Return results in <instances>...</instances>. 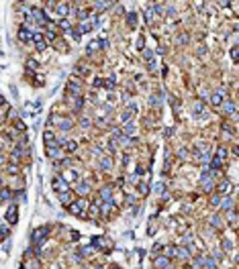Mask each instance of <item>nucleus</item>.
Masks as SVG:
<instances>
[{
  "instance_id": "nucleus-1",
  "label": "nucleus",
  "mask_w": 239,
  "mask_h": 269,
  "mask_svg": "<svg viewBox=\"0 0 239 269\" xmlns=\"http://www.w3.org/2000/svg\"><path fill=\"white\" fill-rule=\"evenodd\" d=\"M86 208H88V202H86L84 198H80V200H76V202H72L70 204V212L74 214V216H80V218H86L88 214H86Z\"/></svg>"
},
{
  "instance_id": "nucleus-2",
  "label": "nucleus",
  "mask_w": 239,
  "mask_h": 269,
  "mask_svg": "<svg viewBox=\"0 0 239 269\" xmlns=\"http://www.w3.org/2000/svg\"><path fill=\"white\" fill-rule=\"evenodd\" d=\"M47 235H49V230H47L45 226H39V228H35V230H33L31 241H33L35 245H39V243H43V241L47 239Z\"/></svg>"
},
{
  "instance_id": "nucleus-3",
  "label": "nucleus",
  "mask_w": 239,
  "mask_h": 269,
  "mask_svg": "<svg viewBox=\"0 0 239 269\" xmlns=\"http://www.w3.org/2000/svg\"><path fill=\"white\" fill-rule=\"evenodd\" d=\"M45 153H47V157H51V159H59V157H61V147H57V145H45Z\"/></svg>"
},
{
  "instance_id": "nucleus-4",
  "label": "nucleus",
  "mask_w": 239,
  "mask_h": 269,
  "mask_svg": "<svg viewBox=\"0 0 239 269\" xmlns=\"http://www.w3.org/2000/svg\"><path fill=\"white\" fill-rule=\"evenodd\" d=\"M43 141H45V145H57V139H55V132L51 128H45L43 130ZM59 147V145H57Z\"/></svg>"
},
{
  "instance_id": "nucleus-5",
  "label": "nucleus",
  "mask_w": 239,
  "mask_h": 269,
  "mask_svg": "<svg viewBox=\"0 0 239 269\" xmlns=\"http://www.w3.org/2000/svg\"><path fill=\"white\" fill-rule=\"evenodd\" d=\"M53 190H57V192H61V194H63V192H70V190H68V184L63 182L59 175L53 177Z\"/></svg>"
},
{
  "instance_id": "nucleus-6",
  "label": "nucleus",
  "mask_w": 239,
  "mask_h": 269,
  "mask_svg": "<svg viewBox=\"0 0 239 269\" xmlns=\"http://www.w3.org/2000/svg\"><path fill=\"white\" fill-rule=\"evenodd\" d=\"M6 220H8V224H14V222L18 220V210H16L14 204L8 208V212H6Z\"/></svg>"
},
{
  "instance_id": "nucleus-7",
  "label": "nucleus",
  "mask_w": 239,
  "mask_h": 269,
  "mask_svg": "<svg viewBox=\"0 0 239 269\" xmlns=\"http://www.w3.org/2000/svg\"><path fill=\"white\" fill-rule=\"evenodd\" d=\"M31 41H35V43H37V49H39V51H43V49L47 47V39L43 37V35H39V33H37V35H33V39H31Z\"/></svg>"
},
{
  "instance_id": "nucleus-8",
  "label": "nucleus",
  "mask_w": 239,
  "mask_h": 269,
  "mask_svg": "<svg viewBox=\"0 0 239 269\" xmlns=\"http://www.w3.org/2000/svg\"><path fill=\"white\" fill-rule=\"evenodd\" d=\"M153 265H155V269H168L170 267V259L168 257H158L153 261Z\"/></svg>"
},
{
  "instance_id": "nucleus-9",
  "label": "nucleus",
  "mask_w": 239,
  "mask_h": 269,
  "mask_svg": "<svg viewBox=\"0 0 239 269\" xmlns=\"http://www.w3.org/2000/svg\"><path fill=\"white\" fill-rule=\"evenodd\" d=\"M18 39H20V41H31V39H33V33H31L27 27H20V31H18Z\"/></svg>"
},
{
  "instance_id": "nucleus-10",
  "label": "nucleus",
  "mask_w": 239,
  "mask_h": 269,
  "mask_svg": "<svg viewBox=\"0 0 239 269\" xmlns=\"http://www.w3.org/2000/svg\"><path fill=\"white\" fill-rule=\"evenodd\" d=\"M231 190H233L231 182H223V184H219V196H227Z\"/></svg>"
},
{
  "instance_id": "nucleus-11",
  "label": "nucleus",
  "mask_w": 239,
  "mask_h": 269,
  "mask_svg": "<svg viewBox=\"0 0 239 269\" xmlns=\"http://www.w3.org/2000/svg\"><path fill=\"white\" fill-rule=\"evenodd\" d=\"M135 112H137V106H135V104H133V106H129V110H125V112H123V120H125V122H129V120L133 118Z\"/></svg>"
},
{
  "instance_id": "nucleus-12",
  "label": "nucleus",
  "mask_w": 239,
  "mask_h": 269,
  "mask_svg": "<svg viewBox=\"0 0 239 269\" xmlns=\"http://www.w3.org/2000/svg\"><path fill=\"white\" fill-rule=\"evenodd\" d=\"M76 192H78L80 196H86V194L90 192V184H88V182H80L78 188H76Z\"/></svg>"
},
{
  "instance_id": "nucleus-13",
  "label": "nucleus",
  "mask_w": 239,
  "mask_h": 269,
  "mask_svg": "<svg viewBox=\"0 0 239 269\" xmlns=\"http://www.w3.org/2000/svg\"><path fill=\"white\" fill-rule=\"evenodd\" d=\"M221 106H223V112H225V114H235V102L227 100V102H223Z\"/></svg>"
},
{
  "instance_id": "nucleus-14",
  "label": "nucleus",
  "mask_w": 239,
  "mask_h": 269,
  "mask_svg": "<svg viewBox=\"0 0 239 269\" xmlns=\"http://www.w3.org/2000/svg\"><path fill=\"white\" fill-rule=\"evenodd\" d=\"M100 198H102L104 202H111V200H113V190L108 188V186L102 188V190H100Z\"/></svg>"
},
{
  "instance_id": "nucleus-15",
  "label": "nucleus",
  "mask_w": 239,
  "mask_h": 269,
  "mask_svg": "<svg viewBox=\"0 0 239 269\" xmlns=\"http://www.w3.org/2000/svg\"><path fill=\"white\" fill-rule=\"evenodd\" d=\"M127 25L129 27H137V12H127Z\"/></svg>"
},
{
  "instance_id": "nucleus-16",
  "label": "nucleus",
  "mask_w": 239,
  "mask_h": 269,
  "mask_svg": "<svg viewBox=\"0 0 239 269\" xmlns=\"http://www.w3.org/2000/svg\"><path fill=\"white\" fill-rule=\"evenodd\" d=\"M192 114L196 116V118H200V116L204 114V106H202V102H196V104H194V110H192Z\"/></svg>"
},
{
  "instance_id": "nucleus-17",
  "label": "nucleus",
  "mask_w": 239,
  "mask_h": 269,
  "mask_svg": "<svg viewBox=\"0 0 239 269\" xmlns=\"http://www.w3.org/2000/svg\"><path fill=\"white\" fill-rule=\"evenodd\" d=\"M223 94H225V92H217V94H213V96H210V102H213L215 106H221V104H223Z\"/></svg>"
},
{
  "instance_id": "nucleus-18",
  "label": "nucleus",
  "mask_w": 239,
  "mask_h": 269,
  "mask_svg": "<svg viewBox=\"0 0 239 269\" xmlns=\"http://www.w3.org/2000/svg\"><path fill=\"white\" fill-rule=\"evenodd\" d=\"M221 208L223 210H233V200L227 196V198H221Z\"/></svg>"
},
{
  "instance_id": "nucleus-19",
  "label": "nucleus",
  "mask_w": 239,
  "mask_h": 269,
  "mask_svg": "<svg viewBox=\"0 0 239 269\" xmlns=\"http://www.w3.org/2000/svg\"><path fill=\"white\" fill-rule=\"evenodd\" d=\"M33 14L37 16V20H39V22H49V20H47V14L43 12V10H39V8H33Z\"/></svg>"
},
{
  "instance_id": "nucleus-20",
  "label": "nucleus",
  "mask_w": 239,
  "mask_h": 269,
  "mask_svg": "<svg viewBox=\"0 0 239 269\" xmlns=\"http://www.w3.org/2000/svg\"><path fill=\"white\" fill-rule=\"evenodd\" d=\"M61 130H70L72 128V120L70 118H59V124H57Z\"/></svg>"
},
{
  "instance_id": "nucleus-21",
  "label": "nucleus",
  "mask_w": 239,
  "mask_h": 269,
  "mask_svg": "<svg viewBox=\"0 0 239 269\" xmlns=\"http://www.w3.org/2000/svg\"><path fill=\"white\" fill-rule=\"evenodd\" d=\"M63 147H66V151L74 153V151L78 149V141H66V143H63Z\"/></svg>"
},
{
  "instance_id": "nucleus-22",
  "label": "nucleus",
  "mask_w": 239,
  "mask_h": 269,
  "mask_svg": "<svg viewBox=\"0 0 239 269\" xmlns=\"http://www.w3.org/2000/svg\"><path fill=\"white\" fill-rule=\"evenodd\" d=\"M55 12L59 16H66L68 14V4H55Z\"/></svg>"
},
{
  "instance_id": "nucleus-23",
  "label": "nucleus",
  "mask_w": 239,
  "mask_h": 269,
  "mask_svg": "<svg viewBox=\"0 0 239 269\" xmlns=\"http://www.w3.org/2000/svg\"><path fill=\"white\" fill-rule=\"evenodd\" d=\"M59 202H61V204H72V196H70V192L59 194Z\"/></svg>"
},
{
  "instance_id": "nucleus-24",
  "label": "nucleus",
  "mask_w": 239,
  "mask_h": 269,
  "mask_svg": "<svg viewBox=\"0 0 239 269\" xmlns=\"http://www.w3.org/2000/svg\"><path fill=\"white\" fill-rule=\"evenodd\" d=\"M217 159H219V161H225V159H227V149H225V147H219V149H217Z\"/></svg>"
},
{
  "instance_id": "nucleus-25",
  "label": "nucleus",
  "mask_w": 239,
  "mask_h": 269,
  "mask_svg": "<svg viewBox=\"0 0 239 269\" xmlns=\"http://www.w3.org/2000/svg\"><path fill=\"white\" fill-rule=\"evenodd\" d=\"M164 251H166V257H168V259H172V257H176V247H172V245H168V247H166Z\"/></svg>"
},
{
  "instance_id": "nucleus-26",
  "label": "nucleus",
  "mask_w": 239,
  "mask_h": 269,
  "mask_svg": "<svg viewBox=\"0 0 239 269\" xmlns=\"http://www.w3.org/2000/svg\"><path fill=\"white\" fill-rule=\"evenodd\" d=\"M68 90L72 94H80V84H76V82H70L68 84Z\"/></svg>"
},
{
  "instance_id": "nucleus-27",
  "label": "nucleus",
  "mask_w": 239,
  "mask_h": 269,
  "mask_svg": "<svg viewBox=\"0 0 239 269\" xmlns=\"http://www.w3.org/2000/svg\"><path fill=\"white\" fill-rule=\"evenodd\" d=\"M74 179H78L76 171H66V177H63V182H74Z\"/></svg>"
},
{
  "instance_id": "nucleus-28",
  "label": "nucleus",
  "mask_w": 239,
  "mask_h": 269,
  "mask_svg": "<svg viewBox=\"0 0 239 269\" xmlns=\"http://www.w3.org/2000/svg\"><path fill=\"white\" fill-rule=\"evenodd\" d=\"M202 265H204L206 269H217V265H215V261H213V259H208V257H204V261H202Z\"/></svg>"
},
{
  "instance_id": "nucleus-29",
  "label": "nucleus",
  "mask_w": 239,
  "mask_h": 269,
  "mask_svg": "<svg viewBox=\"0 0 239 269\" xmlns=\"http://www.w3.org/2000/svg\"><path fill=\"white\" fill-rule=\"evenodd\" d=\"M135 130H137V128H135L133 122H127V124H125V132H127V134H135Z\"/></svg>"
},
{
  "instance_id": "nucleus-30",
  "label": "nucleus",
  "mask_w": 239,
  "mask_h": 269,
  "mask_svg": "<svg viewBox=\"0 0 239 269\" xmlns=\"http://www.w3.org/2000/svg\"><path fill=\"white\" fill-rule=\"evenodd\" d=\"M176 253H178V257H182V259H188V257H190V255H188V249H184V247L176 249Z\"/></svg>"
},
{
  "instance_id": "nucleus-31",
  "label": "nucleus",
  "mask_w": 239,
  "mask_h": 269,
  "mask_svg": "<svg viewBox=\"0 0 239 269\" xmlns=\"http://www.w3.org/2000/svg\"><path fill=\"white\" fill-rule=\"evenodd\" d=\"M90 29H92V25H90V22H82V25H80V29H78V31H80V33H88Z\"/></svg>"
},
{
  "instance_id": "nucleus-32",
  "label": "nucleus",
  "mask_w": 239,
  "mask_h": 269,
  "mask_svg": "<svg viewBox=\"0 0 239 269\" xmlns=\"http://www.w3.org/2000/svg\"><path fill=\"white\" fill-rule=\"evenodd\" d=\"M111 208H113V200H111V202H104V204H102V212H104V214L111 212Z\"/></svg>"
},
{
  "instance_id": "nucleus-33",
  "label": "nucleus",
  "mask_w": 239,
  "mask_h": 269,
  "mask_svg": "<svg viewBox=\"0 0 239 269\" xmlns=\"http://www.w3.org/2000/svg\"><path fill=\"white\" fill-rule=\"evenodd\" d=\"M111 2H94V8H111Z\"/></svg>"
},
{
  "instance_id": "nucleus-34",
  "label": "nucleus",
  "mask_w": 239,
  "mask_h": 269,
  "mask_svg": "<svg viewBox=\"0 0 239 269\" xmlns=\"http://www.w3.org/2000/svg\"><path fill=\"white\" fill-rule=\"evenodd\" d=\"M153 12H155L158 16H162V14H164V6H162V4H153Z\"/></svg>"
},
{
  "instance_id": "nucleus-35",
  "label": "nucleus",
  "mask_w": 239,
  "mask_h": 269,
  "mask_svg": "<svg viewBox=\"0 0 239 269\" xmlns=\"http://www.w3.org/2000/svg\"><path fill=\"white\" fill-rule=\"evenodd\" d=\"M210 204H213V206H219V204H221V196H219V194L213 196V198H210Z\"/></svg>"
},
{
  "instance_id": "nucleus-36",
  "label": "nucleus",
  "mask_w": 239,
  "mask_h": 269,
  "mask_svg": "<svg viewBox=\"0 0 239 269\" xmlns=\"http://www.w3.org/2000/svg\"><path fill=\"white\" fill-rule=\"evenodd\" d=\"M59 29H61V31H70V22H68V20H61V22H59Z\"/></svg>"
},
{
  "instance_id": "nucleus-37",
  "label": "nucleus",
  "mask_w": 239,
  "mask_h": 269,
  "mask_svg": "<svg viewBox=\"0 0 239 269\" xmlns=\"http://www.w3.org/2000/svg\"><path fill=\"white\" fill-rule=\"evenodd\" d=\"M210 222H213V226H221V216H213Z\"/></svg>"
},
{
  "instance_id": "nucleus-38",
  "label": "nucleus",
  "mask_w": 239,
  "mask_h": 269,
  "mask_svg": "<svg viewBox=\"0 0 239 269\" xmlns=\"http://www.w3.org/2000/svg\"><path fill=\"white\" fill-rule=\"evenodd\" d=\"M223 249H225V251H231V249H233V243H231V241H223Z\"/></svg>"
},
{
  "instance_id": "nucleus-39",
  "label": "nucleus",
  "mask_w": 239,
  "mask_h": 269,
  "mask_svg": "<svg viewBox=\"0 0 239 269\" xmlns=\"http://www.w3.org/2000/svg\"><path fill=\"white\" fill-rule=\"evenodd\" d=\"M108 167H111V159L104 157V159H102V169H108Z\"/></svg>"
},
{
  "instance_id": "nucleus-40",
  "label": "nucleus",
  "mask_w": 239,
  "mask_h": 269,
  "mask_svg": "<svg viewBox=\"0 0 239 269\" xmlns=\"http://www.w3.org/2000/svg\"><path fill=\"white\" fill-rule=\"evenodd\" d=\"M72 37H74L76 41H80V37H82V33H80L78 29H74V31H72Z\"/></svg>"
},
{
  "instance_id": "nucleus-41",
  "label": "nucleus",
  "mask_w": 239,
  "mask_h": 269,
  "mask_svg": "<svg viewBox=\"0 0 239 269\" xmlns=\"http://www.w3.org/2000/svg\"><path fill=\"white\" fill-rule=\"evenodd\" d=\"M100 239H102V237H94V239H92V245H94V247H100V243H102Z\"/></svg>"
},
{
  "instance_id": "nucleus-42",
  "label": "nucleus",
  "mask_w": 239,
  "mask_h": 269,
  "mask_svg": "<svg viewBox=\"0 0 239 269\" xmlns=\"http://www.w3.org/2000/svg\"><path fill=\"white\" fill-rule=\"evenodd\" d=\"M231 57H233V61H237V45L231 49Z\"/></svg>"
},
{
  "instance_id": "nucleus-43",
  "label": "nucleus",
  "mask_w": 239,
  "mask_h": 269,
  "mask_svg": "<svg viewBox=\"0 0 239 269\" xmlns=\"http://www.w3.org/2000/svg\"><path fill=\"white\" fill-rule=\"evenodd\" d=\"M139 194H147V186L145 184H139Z\"/></svg>"
},
{
  "instance_id": "nucleus-44",
  "label": "nucleus",
  "mask_w": 239,
  "mask_h": 269,
  "mask_svg": "<svg viewBox=\"0 0 239 269\" xmlns=\"http://www.w3.org/2000/svg\"><path fill=\"white\" fill-rule=\"evenodd\" d=\"M160 104V98L158 96H151V106H158Z\"/></svg>"
},
{
  "instance_id": "nucleus-45",
  "label": "nucleus",
  "mask_w": 239,
  "mask_h": 269,
  "mask_svg": "<svg viewBox=\"0 0 239 269\" xmlns=\"http://www.w3.org/2000/svg\"><path fill=\"white\" fill-rule=\"evenodd\" d=\"M78 16L84 20V18H88V12H86V10H80V12H78Z\"/></svg>"
},
{
  "instance_id": "nucleus-46",
  "label": "nucleus",
  "mask_w": 239,
  "mask_h": 269,
  "mask_svg": "<svg viewBox=\"0 0 239 269\" xmlns=\"http://www.w3.org/2000/svg\"><path fill=\"white\" fill-rule=\"evenodd\" d=\"M82 104H84V100H82V98H78V100H76V110H80V108H82Z\"/></svg>"
},
{
  "instance_id": "nucleus-47",
  "label": "nucleus",
  "mask_w": 239,
  "mask_h": 269,
  "mask_svg": "<svg viewBox=\"0 0 239 269\" xmlns=\"http://www.w3.org/2000/svg\"><path fill=\"white\" fill-rule=\"evenodd\" d=\"M2 198H4V200H6V198H10V192H8V190H6V188H4V190H2Z\"/></svg>"
},
{
  "instance_id": "nucleus-48",
  "label": "nucleus",
  "mask_w": 239,
  "mask_h": 269,
  "mask_svg": "<svg viewBox=\"0 0 239 269\" xmlns=\"http://www.w3.org/2000/svg\"><path fill=\"white\" fill-rule=\"evenodd\" d=\"M82 126H90V118H82Z\"/></svg>"
},
{
  "instance_id": "nucleus-49",
  "label": "nucleus",
  "mask_w": 239,
  "mask_h": 269,
  "mask_svg": "<svg viewBox=\"0 0 239 269\" xmlns=\"http://www.w3.org/2000/svg\"><path fill=\"white\" fill-rule=\"evenodd\" d=\"M168 14H170V16H174V14H176V8L170 6V8H168Z\"/></svg>"
},
{
  "instance_id": "nucleus-50",
  "label": "nucleus",
  "mask_w": 239,
  "mask_h": 269,
  "mask_svg": "<svg viewBox=\"0 0 239 269\" xmlns=\"http://www.w3.org/2000/svg\"><path fill=\"white\" fill-rule=\"evenodd\" d=\"M155 192H158V194H162V192H164V186H162V184H158V186H155Z\"/></svg>"
},
{
  "instance_id": "nucleus-51",
  "label": "nucleus",
  "mask_w": 239,
  "mask_h": 269,
  "mask_svg": "<svg viewBox=\"0 0 239 269\" xmlns=\"http://www.w3.org/2000/svg\"><path fill=\"white\" fill-rule=\"evenodd\" d=\"M16 128H20V130H25V124L20 122V120H16Z\"/></svg>"
},
{
  "instance_id": "nucleus-52",
  "label": "nucleus",
  "mask_w": 239,
  "mask_h": 269,
  "mask_svg": "<svg viewBox=\"0 0 239 269\" xmlns=\"http://www.w3.org/2000/svg\"><path fill=\"white\" fill-rule=\"evenodd\" d=\"M188 41V35H180V43H186Z\"/></svg>"
},
{
  "instance_id": "nucleus-53",
  "label": "nucleus",
  "mask_w": 239,
  "mask_h": 269,
  "mask_svg": "<svg viewBox=\"0 0 239 269\" xmlns=\"http://www.w3.org/2000/svg\"><path fill=\"white\" fill-rule=\"evenodd\" d=\"M0 104H4V98H2V96H0Z\"/></svg>"
},
{
  "instance_id": "nucleus-54",
  "label": "nucleus",
  "mask_w": 239,
  "mask_h": 269,
  "mask_svg": "<svg viewBox=\"0 0 239 269\" xmlns=\"http://www.w3.org/2000/svg\"><path fill=\"white\" fill-rule=\"evenodd\" d=\"M113 269H121V267H119V265H113Z\"/></svg>"
},
{
  "instance_id": "nucleus-55",
  "label": "nucleus",
  "mask_w": 239,
  "mask_h": 269,
  "mask_svg": "<svg viewBox=\"0 0 239 269\" xmlns=\"http://www.w3.org/2000/svg\"><path fill=\"white\" fill-rule=\"evenodd\" d=\"M96 269H104V267H100V265H98V267H96Z\"/></svg>"
},
{
  "instance_id": "nucleus-56",
  "label": "nucleus",
  "mask_w": 239,
  "mask_h": 269,
  "mask_svg": "<svg viewBox=\"0 0 239 269\" xmlns=\"http://www.w3.org/2000/svg\"><path fill=\"white\" fill-rule=\"evenodd\" d=\"M168 269H172V267H168Z\"/></svg>"
}]
</instances>
